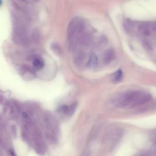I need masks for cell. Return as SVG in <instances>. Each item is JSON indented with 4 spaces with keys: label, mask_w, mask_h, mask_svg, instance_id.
<instances>
[{
    "label": "cell",
    "mask_w": 156,
    "mask_h": 156,
    "mask_svg": "<svg viewBox=\"0 0 156 156\" xmlns=\"http://www.w3.org/2000/svg\"><path fill=\"white\" fill-rule=\"evenodd\" d=\"M91 37L87 31L85 23L82 19L78 17L74 18L68 25L67 40L68 47L72 52L77 48L89 41Z\"/></svg>",
    "instance_id": "1"
},
{
    "label": "cell",
    "mask_w": 156,
    "mask_h": 156,
    "mask_svg": "<svg viewBox=\"0 0 156 156\" xmlns=\"http://www.w3.org/2000/svg\"><path fill=\"white\" fill-rule=\"evenodd\" d=\"M152 100L151 95L144 91L133 90L123 93L113 98L112 103L119 109H132L141 106Z\"/></svg>",
    "instance_id": "2"
},
{
    "label": "cell",
    "mask_w": 156,
    "mask_h": 156,
    "mask_svg": "<svg viewBox=\"0 0 156 156\" xmlns=\"http://www.w3.org/2000/svg\"><path fill=\"white\" fill-rule=\"evenodd\" d=\"M124 25L129 33L137 35L148 46H156V23L145 22L136 24L129 21Z\"/></svg>",
    "instance_id": "3"
},
{
    "label": "cell",
    "mask_w": 156,
    "mask_h": 156,
    "mask_svg": "<svg viewBox=\"0 0 156 156\" xmlns=\"http://www.w3.org/2000/svg\"><path fill=\"white\" fill-rule=\"evenodd\" d=\"M12 38L14 42L18 45H24L27 43V35L25 28L20 24H18L13 29Z\"/></svg>",
    "instance_id": "4"
},
{
    "label": "cell",
    "mask_w": 156,
    "mask_h": 156,
    "mask_svg": "<svg viewBox=\"0 0 156 156\" xmlns=\"http://www.w3.org/2000/svg\"><path fill=\"white\" fill-rule=\"evenodd\" d=\"M76 105L75 104H73L70 105H64L60 107L58 109V112L63 115H72L76 109Z\"/></svg>",
    "instance_id": "5"
},
{
    "label": "cell",
    "mask_w": 156,
    "mask_h": 156,
    "mask_svg": "<svg viewBox=\"0 0 156 156\" xmlns=\"http://www.w3.org/2000/svg\"><path fill=\"white\" fill-rule=\"evenodd\" d=\"M33 65L34 66L35 68V69L40 70L43 68L45 63L43 58L40 56H36L33 59Z\"/></svg>",
    "instance_id": "6"
},
{
    "label": "cell",
    "mask_w": 156,
    "mask_h": 156,
    "mask_svg": "<svg viewBox=\"0 0 156 156\" xmlns=\"http://www.w3.org/2000/svg\"><path fill=\"white\" fill-rule=\"evenodd\" d=\"M123 77V73L121 70H118V71H116L114 74H113L112 76V80L114 82H120Z\"/></svg>",
    "instance_id": "7"
},
{
    "label": "cell",
    "mask_w": 156,
    "mask_h": 156,
    "mask_svg": "<svg viewBox=\"0 0 156 156\" xmlns=\"http://www.w3.org/2000/svg\"><path fill=\"white\" fill-rule=\"evenodd\" d=\"M52 49H53V50L56 53H59L60 49H59V48H58V46L57 44L53 43L52 45Z\"/></svg>",
    "instance_id": "8"
}]
</instances>
